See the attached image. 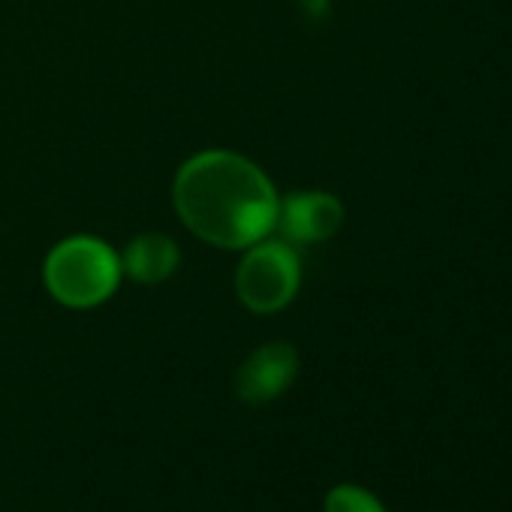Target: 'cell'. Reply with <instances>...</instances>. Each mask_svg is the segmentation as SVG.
<instances>
[{"mask_svg": "<svg viewBox=\"0 0 512 512\" xmlns=\"http://www.w3.org/2000/svg\"><path fill=\"white\" fill-rule=\"evenodd\" d=\"M299 374V356L290 344H266L253 350L235 374V395L244 404H269L284 395Z\"/></svg>", "mask_w": 512, "mask_h": 512, "instance_id": "277c9868", "label": "cell"}, {"mask_svg": "<svg viewBox=\"0 0 512 512\" xmlns=\"http://www.w3.org/2000/svg\"><path fill=\"white\" fill-rule=\"evenodd\" d=\"M121 278V263L109 244L79 235L61 241L46 260V287L67 308L106 302Z\"/></svg>", "mask_w": 512, "mask_h": 512, "instance_id": "7a4b0ae2", "label": "cell"}, {"mask_svg": "<svg viewBox=\"0 0 512 512\" xmlns=\"http://www.w3.org/2000/svg\"><path fill=\"white\" fill-rule=\"evenodd\" d=\"M172 196L187 229L214 247H250L278 223L281 202L272 181L229 151H205L187 160Z\"/></svg>", "mask_w": 512, "mask_h": 512, "instance_id": "6da1fadb", "label": "cell"}, {"mask_svg": "<svg viewBox=\"0 0 512 512\" xmlns=\"http://www.w3.org/2000/svg\"><path fill=\"white\" fill-rule=\"evenodd\" d=\"M178 269V247L166 235H139L124 253V272L142 284L166 281Z\"/></svg>", "mask_w": 512, "mask_h": 512, "instance_id": "8992f818", "label": "cell"}, {"mask_svg": "<svg viewBox=\"0 0 512 512\" xmlns=\"http://www.w3.org/2000/svg\"><path fill=\"white\" fill-rule=\"evenodd\" d=\"M344 220V208L329 193H293L284 205H278V223L281 232L290 241L311 244L323 241L338 232Z\"/></svg>", "mask_w": 512, "mask_h": 512, "instance_id": "5b68a950", "label": "cell"}, {"mask_svg": "<svg viewBox=\"0 0 512 512\" xmlns=\"http://www.w3.org/2000/svg\"><path fill=\"white\" fill-rule=\"evenodd\" d=\"M299 290V256L287 241H256L235 275V293L253 314H275Z\"/></svg>", "mask_w": 512, "mask_h": 512, "instance_id": "3957f363", "label": "cell"}, {"mask_svg": "<svg viewBox=\"0 0 512 512\" xmlns=\"http://www.w3.org/2000/svg\"><path fill=\"white\" fill-rule=\"evenodd\" d=\"M323 512H386V506L362 485H335L323 500Z\"/></svg>", "mask_w": 512, "mask_h": 512, "instance_id": "52a82bcc", "label": "cell"}]
</instances>
